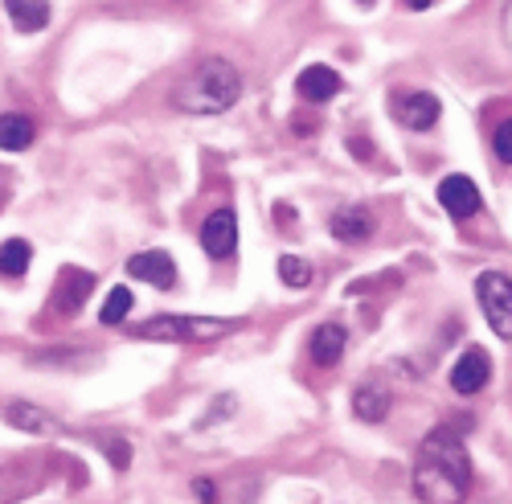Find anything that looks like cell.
Here are the masks:
<instances>
[{
	"mask_svg": "<svg viewBox=\"0 0 512 504\" xmlns=\"http://www.w3.org/2000/svg\"><path fill=\"white\" fill-rule=\"evenodd\" d=\"M410 488L418 504H463L472 492V459L451 427H435L414 455Z\"/></svg>",
	"mask_w": 512,
	"mask_h": 504,
	"instance_id": "obj_1",
	"label": "cell"
},
{
	"mask_svg": "<svg viewBox=\"0 0 512 504\" xmlns=\"http://www.w3.org/2000/svg\"><path fill=\"white\" fill-rule=\"evenodd\" d=\"M242 99V74L226 58H205L197 62L181 87L173 91V103L185 115H222Z\"/></svg>",
	"mask_w": 512,
	"mask_h": 504,
	"instance_id": "obj_2",
	"label": "cell"
},
{
	"mask_svg": "<svg viewBox=\"0 0 512 504\" xmlns=\"http://www.w3.org/2000/svg\"><path fill=\"white\" fill-rule=\"evenodd\" d=\"M242 320H218V316H152L136 324L140 341H168V345H189V341H222L238 332Z\"/></svg>",
	"mask_w": 512,
	"mask_h": 504,
	"instance_id": "obj_3",
	"label": "cell"
},
{
	"mask_svg": "<svg viewBox=\"0 0 512 504\" xmlns=\"http://www.w3.org/2000/svg\"><path fill=\"white\" fill-rule=\"evenodd\" d=\"M476 296L484 308V320L500 341H512V279L504 271H484L476 279Z\"/></svg>",
	"mask_w": 512,
	"mask_h": 504,
	"instance_id": "obj_4",
	"label": "cell"
},
{
	"mask_svg": "<svg viewBox=\"0 0 512 504\" xmlns=\"http://www.w3.org/2000/svg\"><path fill=\"white\" fill-rule=\"evenodd\" d=\"M201 246L209 259H230L238 250V218L234 209H213L201 226Z\"/></svg>",
	"mask_w": 512,
	"mask_h": 504,
	"instance_id": "obj_5",
	"label": "cell"
},
{
	"mask_svg": "<svg viewBox=\"0 0 512 504\" xmlns=\"http://www.w3.org/2000/svg\"><path fill=\"white\" fill-rule=\"evenodd\" d=\"M439 205L447 209L451 218H472V214H480V205H484V197H480V189L472 185V177H463V173H455V177H443L439 181Z\"/></svg>",
	"mask_w": 512,
	"mask_h": 504,
	"instance_id": "obj_6",
	"label": "cell"
},
{
	"mask_svg": "<svg viewBox=\"0 0 512 504\" xmlns=\"http://www.w3.org/2000/svg\"><path fill=\"white\" fill-rule=\"evenodd\" d=\"M127 275L148 283V287L168 291L177 283V263H173V255H164V250H140V255L127 259Z\"/></svg>",
	"mask_w": 512,
	"mask_h": 504,
	"instance_id": "obj_7",
	"label": "cell"
},
{
	"mask_svg": "<svg viewBox=\"0 0 512 504\" xmlns=\"http://www.w3.org/2000/svg\"><path fill=\"white\" fill-rule=\"evenodd\" d=\"M394 111H398L402 128L426 132V128H435V123H439V111H443V107H439V99H435L431 91H410V95H398Z\"/></svg>",
	"mask_w": 512,
	"mask_h": 504,
	"instance_id": "obj_8",
	"label": "cell"
},
{
	"mask_svg": "<svg viewBox=\"0 0 512 504\" xmlns=\"http://www.w3.org/2000/svg\"><path fill=\"white\" fill-rule=\"evenodd\" d=\"M492 377V361L484 349H467L455 365H451V390L455 394H480Z\"/></svg>",
	"mask_w": 512,
	"mask_h": 504,
	"instance_id": "obj_9",
	"label": "cell"
},
{
	"mask_svg": "<svg viewBox=\"0 0 512 504\" xmlns=\"http://www.w3.org/2000/svg\"><path fill=\"white\" fill-rule=\"evenodd\" d=\"M328 230L340 242H365L373 234V214L365 205H345V209H336V214L328 218Z\"/></svg>",
	"mask_w": 512,
	"mask_h": 504,
	"instance_id": "obj_10",
	"label": "cell"
},
{
	"mask_svg": "<svg viewBox=\"0 0 512 504\" xmlns=\"http://www.w3.org/2000/svg\"><path fill=\"white\" fill-rule=\"evenodd\" d=\"M295 91H300L304 103H328L340 91V74L332 66H308L300 78H295Z\"/></svg>",
	"mask_w": 512,
	"mask_h": 504,
	"instance_id": "obj_11",
	"label": "cell"
},
{
	"mask_svg": "<svg viewBox=\"0 0 512 504\" xmlns=\"http://www.w3.org/2000/svg\"><path fill=\"white\" fill-rule=\"evenodd\" d=\"M5 418H9L17 431H25V435H50V431H58V423H54L46 410L33 406V402H17V398L5 406Z\"/></svg>",
	"mask_w": 512,
	"mask_h": 504,
	"instance_id": "obj_12",
	"label": "cell"
},
{
	"mask_svg": "<svg viewBox=\"0 0 512 504\" xmlns=\"http://www.w3.org/2000/svg\"><path fill=\"white\" fill-rule=\"evenodd\" d=\"M5 13L21 33H41L50 25V0H5Z\"/></svg>",
	"mask_w": 512,
	"mask_h": 504,
	"instance_id": "obj_13",
	"label": "cell"
},
{
	"mask_svg": "<svg viewBox=\"0 0 512 504\" xmlns=\"http://www.w3.org/2000/svg\"><path fill=\"white\" fill-rule=\"evenodd\" d=\"M312 361L316 365H336L340 357H345V328H340V324H320L316 332H312Z\"/></svg>",
	"mask_w": 512,
	"mask_h": 504,
	"instance_id": "obj_14",
	"label": "cell"
},
{
	"mask_svg": "<svg viewBox=\"0 0 512 504\" xmlns=\"http://www.w3.org/2000/svg\"><path fill=\"white\" fill-rule=\"evenodd\" d=\"M91 287H95V275H87L82 267H66L62 271V300H58V312L62 316H74L82 308V300L91 296Z\"/></svg>",
	"mask_w": 512,
	"mask_h": 504,
	"instance_id": "obj_15",
	"label": "cell"
},
{
	"mask_svg": "<svg viewBox=\"0 0 512 504\" xmlns=\"http://www.w3.org/2000/svg\"><path fill=\"white\" fill-rule=\"evenodd\" d=\"M33 136H37V128L29 115H21V111L0 115V148L5 152H25L33 144Z\"/></svg>",
	"mask_w": 512,
	"mask_h": 504,
	"instance_id": "obj_16",
	"label": "cell"
},
{
	"mask_svg": "<svg viewBox=\"0 0 512 504\" xmlns=\"http://www.w3.org/2000/svg\"><path fill=\"white\" fill-rule=\"evenodd\" d=\"M353 414L361 418V423H381V418L390 414V394L381 386H361L353 394Z\"/></svg>",
	"mask_w": 512,
	"mask_h": 504,
	"instance_id": "obj_17",
	"label": "cell"
},
{
	"mask_svg": "<svg viewBox=\"0 0 512 504\" xmlns=\"http://www.w3.org/2000/svg\"><path fill=\"white\" fill-rule=\"evenodd\" d=\"M33 259V250L25 238H9V242H0V275H25Z\"/></svg>",
	"mask_w": 512,
	"mask_h": 504,
	"instance_id": "obj_18",
	"label": "cell"
},
{
	"mask_svg": "<svg viewBox=\"0 0 512 504\" xmlns=\"http://www.w3.org/2000/svg\"><path fill=\"white\" fill-rule=\"evenodd\" d=\"M279 279H283L287 287H295V291H304V287H312L316 267H312L308 259H300V255H283V259H279Z\"/></svg>",
	"mask_w": 512,
	"mask_h": 504,
	"instance_id": "obj_19",
	"label": "cell"
},
{
	"mask_svg": "<svg viewBox=\"0 0 512 504\" xmlns=\"http://www.w3.org/2000/svg\"><path fill=\"white\" fill-rule=\"evenodd\" d=\"M136 308V300H132V287H111L107 291V300H103V312H99V320L103 324H123L127 320V312Z\"/></svg>",
	"mask_w": 512,
	"mask_h": 504,
	"instance_id": "obj_20",
	"label": "cell"
},
{
	"mask_svg": "<svg viewBox=\"0 0 512 504\" xmlns=\"http://www.w3.org/2000/svg\"><path fill=\"white\" fill-rule=\"evenodd\" d=\"M492 148H496V156H500L504 164H512V119H504L500 128H496V136H492Z\"/></svg>",
	"mask_w": 512,
	"mask_h": 504,
	"instance_id": "obj_21",
	"label": "cell"
},
{
	"mask_svg": "<svg viewBox=\"0 0 512 504\" xmlns=\"http://www.w3.org/2000/svg\"><path fill=\"white\" fill-rule=\"evenodd\" d=\"M193 492L201 496V504H218V492H213L209 480H193Z\"/></svg>",
	"mask_w": 512,
	"mask_h": 504,
	"instance_id": "obj_22",
	"label": "cell"
},
{
	"mask_svg": "<svg viewBox=\"0 0 512 504\" xmlns=\"http://www.w3.org/2000/svg\"><path fill=\"white\" fill-rule=\"evenodd\" d=\"M107 451H111V459H115V468H123V464H127V459H132V451H127L123 443H115V439L107 443Z\"/></svg>",
	"mask_w": 512,
	"mask_h": 504,
	"instance_id": "obj_23",
	"label": "cell"
},
{
	"mask_svg": "<svg viewBox=\"0 0 512 504\" xmlns=\"http://www.w3.org/2000/svg\"><path fill=\"white\" fill-rule=\"evenodd\" d=\"M504 41H508V50H512V0L504 5Z\"/></svg>",
	"mask_w": 512,
	"mask_h": 504,
	"instance_id": "obj_24",
	"label": "cell"
},
{
	"mask_svg": "<svg viewBox=\"0 0 512 504\" xmlns=\"http://www.w3.org/2000/svg\"><path fill=\"white\" fill-rule=\"evenodd\" d=\"M406 5H410V9H426V5H431V0H406Z\"/></svg>",
	"mask_w": 512,
	"mask_h": 504,
	"instance_id": "obj_25",
	"label": "cell"
}]
</instances>
